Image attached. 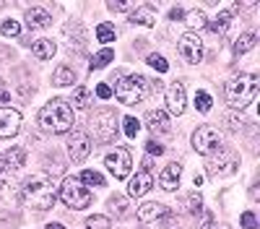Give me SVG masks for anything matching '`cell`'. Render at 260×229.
<instances>
[{
	"label": "cell",
	"mask_w": 260,
	"mask_h": 229,
	"mask_svg": "<svg viewBox=\"0 0 260 229\" xmlns=\"http://www.w3.org/2000/svg\"><path fill=\"white\" fill-rule=\"evenodd\" d=\"M21 198H24L26 206L37 208V211H47L57 201V185L47 175H34L21 185Z\"/></svg>",
	"instance_id": "1"
},
{
	"label": "cell",
	"mask_w": 260,
	"mask_h": 229,
	"mask_svg": "<svg viewBox=\"0 0 260 229\" xmlns=\"http://www.w3.org/2000/svg\"><path fill=\"white\" fill-rule=\"evenodd\" d=\"M39 128L47 133H68L73 128V107L65 99H50L39 110Z\"/></svg>",
	"instance_id": "2"
},
{
	"label": "cell",
	"mask_w": 260,
	"mask_h": 229,
	"mask_svg": "<svg viewBox=\"0 0 260 229\" xmlns=\"http://www.w3.org/2000/svg\"><path fill=\"white\" fill-rule=\"evenodd\" d=\"M257 89H260V78L255 73H240V76L226 81L224 96H226V102L232 104V107L245 110L247 104L257 96Z\"/></svg>",
	"instance_id": "3"
},
{
	"label": "cell",
	"mask_w": 260,
	"mask_h": 229,
	"mask_svg": "<svg viewBox=\"0 0 260 229\" xmlns=\"http://www.w3.org/2000/svg\"><path fill=\"white\" fill-rule=\"evenodd\" d=\"M60 201L68 208H73V211H81V208L91 203V190L78 177H65L60 185Z\"/></svg>",
	"instance_id": "4"
},
{
	"label": "cell",
	"mask_w": 260,
	"mask_h": 229,
	"mask_svg": "<svg viewBox=\"0 0 260 229\" xmlns=\"http://www.w3.org/2000/svg\"><path fill=\"white\" fill-rule=\"evenodd\" d=\"M117 112L115 110H96L94 112V117L89 120V128H91V133H94V138L99 141V143H110L115 136H117Z\"/></svg>",
	"instance_id": "5"
},
{
	"label": "cell",
	"mask_w": 260,
	"mask_h": 229,
	"mask_svg": "<svg viewBox=\"0 0 260 229\" xmlns=\"http://www.w3.org/2000/svg\"><path fill=\"white\" fill-rule=\"evenodd\" d=\"M146 81L141 76H122L117 78L115 83V96L122 102V104H138L146 99Z\"/></svg>",
	"instance_id": "6"
},
{
	"label": "cell",
	"mask_w": 260,
	"mask_h": 229,
	"mask_svg": "<svg viewBox=\"0 0 260 229\" xmlns=\"http://www.w3.org/2000/svg\"><path fill=\"white\" fill-rule=\"evenodd\" d=\"M192 149L203 154L206 159L213 156L216 151H221L224 149V141H221V133L213 128V125H201L198 130L192 133Z\"/></svg>",
	"instance_id": "7"
},
{
	"label": "cell",
	"mask_w": 260,
	"mask_h": 229,
	"mask_svg": "<svg viewBox=\"0 0 260 229\" xmlns=\"http://www.w3.org/2000/svg\"><path fill=\"white\" fill-rule=\"evenodd\" d=\"M138 221L143 229H164L172 221V211L161 203H143L138 208Z\"/></svg>",
	"instance_id": "8"
},
{
	"label": "cell",
	"mask_w": 260,
	"mask_h": 229,
	"mask_svg": "<svg viewBox=\"0 0 260 229\" xmlns=\"http://www.w3.org/2000/svg\"><path fill=\"white\" fill-rule=\"evenodd\" d=\"M104 164H107V170H110L117 180H125L130 175V170H133V159H130V151L122 149V146H117L115 151H110L104 156Z\"/></svg>",
	"instance_id": "9"
},
{
	"label": "cell",
	"mask_w": 260,
	"mask_h": 229,
	"mask_svg": "<svg viewBox=\"0 0 260 229\" xmlns=\"http://www.w3.org/2000/svg\"><path fill=\"white\" fill-rule=\"evenodd\" d=\"M177 50H180L182 60H185V62H190V66H198V62L203 60V42H201V37H198V34H192V31H187V34H182V37H180Z\"/></svg>",
	"instance_id": "10"
},
{
	"label": "cell",
	"mask_w": 260,
	"mask_h": 229,
	"mask_svg": "<svg viewBox=\"0 0 260 229\" xmlns=\"http://www.w3.org/2000/svg\"><path fill=\"white\" fill-rule=\"evenodd\" d=\"M237 167H240V159H237L232 151H226V149H221V151H216L213 156H208V172L211 175L224 177V175L237 172Z\"/></svg>",
	"instance_id": "11"
},
{
	"label": "cell",
	"mask_w": 260,
	"mask_h": 229,
	"mask_svg": "<svg viewBox=\"0 0 260 229\" xmlns=\"http://www.w3.org/2000/svg\"><path fill=\"white\" fill-rule=\"evenodd\" d=\"M89 151H91V138L81 133V130H73L71 138H68V154H71V161L81 164L83 159H89Z\"/></svg>",
	"instance_id": "12"
},
{
	"label": "cell",
	"mask_w": 260,
	"mask_h": 229,
	"mask_svg": "<svg viewBox=\"0 0 260 229\" xmlns=\"http://www.w3.org/2000/svg\"><path fill=\"white\" fill-rule=\"evenodd\" d=\"M21 130V112L3 107L0 110V141H8Z\"/></svg>",
	"instance_id": "13"
},
{
	"label": "cell",
	"mask_w": 260,
	"mask_h": 229,
	"mask_svg": "<svg viewBox=\"0 0 260 229\" xmlns=\"http://www.w3.org/2000/svg\"><path fill=\"white\" fill-rule=\"evenodd\" d=\"M187 107V99H185V86L180 81H175L172 86L167 89V115H182Z\"/></svg>",
	"instance_id": "14"
},
{
	"label": "cell",
	"mask_w": 260,
	"mask_h": 229,
	"mask_svg": "<svg viewBox=\"0 0 260 229\" xmlns=\"http://www.w3.org/2000/svg\"><path fill=\"white\" fill-rule=\"evenodd\" d=\"M146 125H148V130L151 136H167L172 130V117L164 112V110H154V112H148L146 115Z\"/></svg>",
	"instance_id": "15"
},
{
	"label": "cell",
	"mask_w": 260,
	"mask_h": 229,
	"mask_svg": "<svg viewBox=\"0 0 260 229\" xmlns=\"http://www.w3.org/2000/svg\"><path fill=\"white\" fill-rule=\"evenodd\" d=\"M151 187H154V175H151L146 167L141 172H136V177L130 180V185H127V195L130 198H141V195H146Z\"/></svg>",
	"instance_id": "16"
},
{
	"label": "cell",
	"mask_w": 260,
	"mask_h": 229,
	"mask_svg": "<svg viewBox=\"0 0 260 229\" xmlns=\"http://www.w3.org/2000/svg\"><path fill=\"white\" fill-rule=\"evenodd\" d=\"M180 177H182V164H180V161L167 164L164 170H161V175H159V185H161V190H167V193L177 190V187H180Z\"/></svg>",
	"instance_id": "17"
},
{
	"label": "cell",
	"mask_w": 260,
	"mask_h": 229,
	"mask_svg": "<svg viewBox=\"0 0 260 229\" xmlns=\"http://www.w3.org/2000/svg\"><path fill=\"white\" fill-rule=\"evenodd\" d=\"M52 24V16L45 8H29L26 11V26L29 29H47Z\"/></svg>",
	"instance_id": "18"
},
{
	"label": "cell",
	"mask_w": 260,
	"mask_h": 229,
	"mask_svg": "<svg viewBox=\"0 0 260 229\" xmlns=\"http://www.w3.org/2000/svg\"><path fill=\"white\" fill-rule=\"evenodd\" d=\"M232 21H234V16H232L229 11H221V13H216V18L208 21L206 26H208L213 34H221V37H224V34L232 29Z\"/></svg>",
	"instance_id": "19"
},
{
	"label": "cell",
	"mask_w": 260,
	"mask_h": 229,
	"mask_svg": "<svg viewBox=\"0 0 260 229\" xmlns=\"http://www.w3.org/2000/svg\"><path fill=\"white\" fill-rule=\"evenodd\" d=\"M3 161H6V167H11V170H18V167L26 164V151L18 149V146H13V149H8L3 154Z\"/></svg>",
	"instance_id": "20"
},
{
	"label": "cell",
	"mask_w": 260,
	"mask_h": 229,
	"mask_svg": "<svg viewBox=\"0 0 260 229\" xmlns=\"http://www.w3.org/2000/svg\"><path fill=\"white\" fill-rule=\"evenodd\" d=\"M55 50H57V47H55L52 39H37L34 45H31V52H34L39 60H50V57L55 55Z\"/></svg>",
	"instance_id": "21"
},
{
	"label": "cell",
	"mask_w": 260,
	"mask_h": 229,
	"mask_svg": "<svg viewBox=\"0 0 260 229\" xmlns=\"http://www.w3.org/2000/svg\"><path fill=\"white\" fill-rule=\"evenodd\" d=\"M71 107H76V110H89L91 107V91L86 89V86H78L76 91H73V96H71Z\"/></svg>",
	"instance_id": "22"
},
{
	"label": "cell",
	"mask_w": 260,
	"mask_h": 229,
	"mask_svg": "<svg viewBox=\"0 0 260 229\" xmlns=\"http://www.w3.org/2000/svg\"><path fill=\"white\" fill-rule=\"evenodd\" d=\"M52 83L55 86H73L76 83V71L73 68H68V66H60L57 71H55V76H52Z\"/></svg>",
	"instance_id": "23"
},
{
	"label": "cell",
	"mask_w": 260,
	"mask_h": 229,
	"mask_svg": "<svg viewBox=\"0 0 260 229\" xmlns=\"http://www.w3.org/2000/svg\"><path fill=\"white\" fill-rule=\"evenodd\" d=\"M255 45H257V34H255V31L240 34V39L234 42V55H245V52H250Z\"/></svg>",
	"instance_id": "24"
},
{
	"label": "cell",
	"mask_w": 260,
	"mask_h": 229,
	"mask_svg": "<svg viewBox=\"0 0 260 229\" xmlns=\"http://www.w3.org/2000/svg\"><path fill=\"white\" fill-rule=\"evenodd\" d=\"M182 21H187V26H190V31H192V34H195V29L201 31V29L208 24V18H206V13H203V11H190V13L185 11V18H182Z\"/></svg>",
	"instance_id": "25"
},
{
	"label": "cell",
	"mask_w": 260,
	"mask_h": 229,
	"mask_svg": "<svg viewBox=\"0 0 260 229\" xmlns=\"http://www.w3.org/2000/svg\"><path fill=\"white\" fill-rule=\"evenodd\" d=\"M130 24H138V26H154L156 24V18L154 13H151L148 8H141L136 13H130Z\"/></svg>",
	"instance_id": "26"
},
{
	"label": "cell",
	"mask_w": 260,
	"mask_h": 229,
	"mask_svg": "<svg viewBox=\"0 0 260 229\" xmlns=\"http://www.w3.org/2000/svg\"><path fill=\"white\" fill-rule=\"evenodd\" d=\"M115 60V52L112 50H99L94 57H91V62H89V66H91V71H99V68H104V66H110V62Z\"/></svg>",
	"instance_id": "27"
},
{
	"label": "cell",
	"mask_w": 260,
	"mask_h": 229,
	"mask_svg": "<svg viewBox=\"0 0 260 229\" xmlns=\"http://www.w3.org/2000/svg\"><path fill=\"white\" fill-rule=\"evenodd\" d=\"M78 180L86 185V187H89V185H94V187H102L107 180L102 177V172H96V170H83L81 175H78Z\"/></svg>",
	"instance_id": "28"
},
{
	"label": "cell",
	"mask_w": 260,
	"mask_h": 229,
	"mask_svg": "<svg viewBox=\"0 0 260 229\" xmlns=\"http://www.w3.org/2000/svg\"><path fill=\"white\" fill-rule=\"evenodd\" d=\"M127 208H130V201H127L125 195H112V198H110V211H112L115 216H125Z\"/></svg>",
	"instance_id": "29"
},
{
	"label": "cell",
	"mask_w": 260,
	"mask_h": 229,
	"mask_svg": "<svg viewBox=\"0 0 260 229\" xmlns=\"http://www.w3.org/2000/svg\"><path fill=\"white\" fill-rule=\"evenodd\" d=\"M115 37H117V34H115V26H112V24H99V26H96V39L102 42V45H110Z\"/></svg>",
	"instance_id": "30"
},
{
	"label": "cell",
	"mask_w": 260,
	"mask_h": 229,
	"mask_svg": "<svg viewBox=\"0 0 260 229\" xmlns=\"http://www.w3.org/2000/svg\"><path fill=\"white\" fill-rule=\"evenodd\" d=\"M122 130H125L127 138H136L138 130H141V122L136 117H122Z\"/></svg>",
	"instance_id": "31"
},
{
	"label": "cell",
	"mask_w": 260,
	"mask_h": 229,
	"mask_svg": "<svg viewBox=\"0 0 260 229\" xmlns=\"http://www.w3.org/2000/svg\"><path fill=\"white\" fill-rule=\"evenodd\" d=\"M0 34H3V37H18L21 34V24L13 21V18H8V21L0 24Z\"/></svg>",
	"instance_id": "32"
},
{
	"label": "cell",
	"mask_w": 260,
	"mask_h": 229,
	"mask_svg": "<svg viewBox=\"0 0 260 229\" xmlns=\"http://www.w3.org/2000/svg\"><path fill=\"white\" fill-rule=\"evenodd\" d=\"M86 226L89 229H110V219L102 216V214H94V216L86 219Z\"/></svg>",
	"instance_id": "33"
},
{
	"label": "cell",
	"mask_w": 260,
	"mask_h": 229,
	"mask_svg": "<svg viewBox=\"0 0 260 229\" xmlns=\"http://www.w3.org/2000/svg\"><path fill=\"white\" fill-rule=\"evenodd\" d=\"M211 104H213L211 94L208 91H198V96H195V107H198L201 112H211Z\"/></svg>",
	"instance_id": "34"
},
{
	"label": "cell",
	"mask_w": 260,
	"mask_h": 229,
	"mask_svg": "<svg viewBox=\"0 0 260 229\" xmlns=\"http://www.w3.org/2000/svg\"><path fill=\"white\" fill-rule=\"evenodd\" d=\"M146 62H148L151 68H156L159 73H167V71H169V62H167L161 55H148V57H146Z\"/></svg>",
	"instance_id": "35"
},
{
	"label": "cell",
	"mask_w": 260,
	"mask_h": 229,
	"mask_svg": "<svg viewBox=\"0 0 260 229\" xmlns=\"http://www.w3.org/2000/svg\"><path fill=\"white\" fill-rule=\"evenodd\" d=\"M201 201H203L201 195H187V198H185V206L190 208V214H192V216H198V214H201V208H203Z\"/></svg>",
	"instance_id": "36"
},
{
	"label": "cell",
	"mask_w": 260,
	"mask_h": 229,
	"mask_svg": "<svg viewBox=\"0 0 260 229\" xmlns=\"http://www.w3.org/2000/svg\"><path fill=\"white\" fill-rule=\"evenodd\" d=\"M146 154L148 156H161L164 154V146L159 141H146Z\"/></svg>",
	"instance_id": "37"
},
{
	"label": "cell",
	"mask_w": 260,
	"mask_h": 229,
	"mask_svg": "<svg viewBox=\"0 0 260 229\" xmlns=\"http://www.w3.org/2000/svg\"><path fill=\"white\" fill-rule=\"evenodd\" d=\"M242 226H245V229H260L252 211H245V214H242Z\"/></svg>",
	"instance_id": "38"
},
{
	"label": "cell",
	"mask_w": 260,
	"mask_h": 229,
	"mask_svg": "<svg viewBox=\"0 0 260 229\" xmlns=\"http://www.w3.org/2000/svg\"><path fill=\"white\" fill-rule=\"evenodd\" d=\"M8 102H11V89L6 86L3 81H0V110H3V107H6Z\"/></svg>",
	"instance_id": "39"
},
{
	"label": "cell",
	"mask_w": 260,
	"mask_h": 229,
	"mask_svg": "<svg viewBox=\"0 0 260 229\" xmlns=\"http://www.w3.org/2000/svg\"><path fill=\"white\" fill-rule=\"evenodd\" d=\"M96 96L99 99H110L112 96V86H110V83H99V86H96Z\"/></svg>",
	"instance_id": "40"
},
{
	"label": "cell",
	"mask_w": 260,
	"mask_h": 229,
	"mask_svg": "<svg viewBox=\"0 0 260 229\" xmlns=\"http://www.w3.org/2000/svg\"><path fill=\"white\" fill-rule=\"evenodd\" d=\"M110 11H133V3H107Z\"/></svg>",
	"instance_id": "41"
},
{
	"label": "cell",
	"mask_w": 260,
	"mask_h": 229,
	"mask_svg": "<svg viewBox=\"0 0 260 229\" xmlns=\"http://www.w3.org/2000/svg\"><path fill=\"white\" fill-rule=\"evenodd\" d=\"M169 18H172V21H182V18H185V11H182V8H172Z\"/></svg>",
	"instance_id": "42"
},
{
	"label": "cell",
	"mask_w": 260,
	"mask_h": 229,
	"mask_svg": "<svg viewBox=\"0 0 260 229\" xmlns=\"http://www.w3.org/2000/svg\"><path fill=\"white\" fill-rule=\"evenodd\" d=\"M201 229H229V226H224V224H206V226H201Z\"/></svg>",
	"instance_id": "43"
},
{
	"label": "cell",
	"mask_w": 260,
	"mask_h": 229,
	"mask_svg": "<svg viewBox=\"0 0 260 229\" xmlns=\"http://www.w3.org/2000/svg\"><path fill=\"white\" fill-rule=\"evenodd\" d=\"M45 229H65V226H62V224H55V221H52V224H47Z\"/></svg>",
	"instance_id": "44"
},
{
	"label": "cell",
	"mask_w": 260,
	"mask_h": 229,
	"mask_svg": "<svg viewBox=\"0 0 260 229\" xmlns=\"http://www.w3.org/2000/svg\"><path fill=\"white\" fill-rule=\"evenodd\" d=\"M3 170H6V161H3V154H0V175H3Z\"/></svg>",
	"instance_id": "45"
}]
</instances>
